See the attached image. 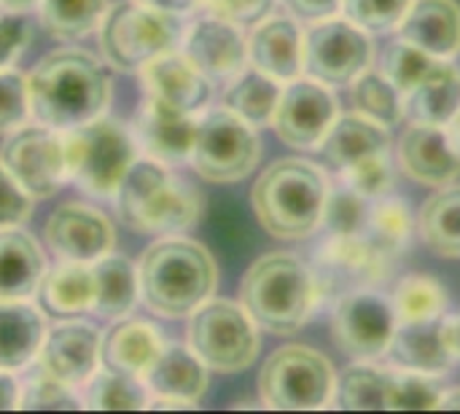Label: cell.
<instances>
[{
	"label": "cell",
	"instance_id": "29",
	"mask_svg": "<svg viewBox=\"0 0 460 414\" xmlns=\"http://www.w3.org/2000/svg\"><path fill=\"white\" fill-rule=\"evenodd\" d=\"M164 342L159 331L146 321H119L100 342V364L113 372L143 377Z\"/></svg>",
	"mask_w": 460,
	"mask_h": 414
},
{
	"label": "cell",
	"instance_id": "14",
	"mask_svg": "<svg viewBox=\"0 0 460 414\" xmlns=\"http://www.w3.org/2000/svg\"><path fill=\"white\" fill-rule=\"evenodd\" d=\"M391 256H385L364 232L358 234H332L313 264V275L318 283V296L340 299L345 294L369 288L380 283L391 269Z\"/></svg>",
	"mask_w": 460,
	"mask_h": 414
},
{
	"label": "cell",
	"instance_id": "20",
	"mask_svg": "<svg viewBox=\"0 0 460 414\" xmlns=\"http://www.w3.org/2000/svg\"><path fill=\"white\" fill-rule=\"evenodd\" d=\"M399 167L423 186L442 189L460 175V151L447 127L410 124L399 140Z\"/></svg>",
	"mask_w": 460,
	"mask_h": 414
},
{
	"label": "cell",
	"instance_id": "39",
	"mask_svg": "<svg viewBox=\"0 0 460 414\" xmlns=\"http://www.w3.org/2000/svg\"><path fill=\"white\" fill-rule=\"evenodd\" d=\"M84 404L92 412H140L148 407V388L124 372H94L86 383Z\"/></svg>",
	"mask_w": 460,
	"mask_h": 414
},
{
	"label": "cell",
	"instance_id": "53",
	"mask_svg": "<svg viewBox=\"0 0 460 414\" xmlns=\"http://www.w3.org/2000/svg\"><path fill=\"white\" fill-rule=\"evenodd\" d=\"M19 391H22V385L16 383V377L11 372L0 369V412L19 410Z\"/></svg>",
	"mask_w": 460,
	"mask_h": 414
},
{
	"label": "cell",
	"instance_id": "10",
	"mask_svg": "<svg viewBox=\"0 0 460 414\" xmlns=\"http://www.w3.org/2000/svg\"><path fill=\"white\" fill-rule=\"evenodd\" d=\"M261 156L256 127L232 113L229 108L208 110L197 119L191 167L213 183H234L253 172Z\"/></svg>",
	"mask_w": 460,
	"mask_h": 414
},
{
	"label": "cell",
	"instance_id": "12",
	"mask_svg": "<svg viewBox=\"0 0 460 414\" xmlns=\"http://www.w3.org/2000/svg\"><path fill=\"white\" fill-rule=\"evenodd\" d=\"M0 164L32 199H49L70 181L62 135L38 121L22 124L5 135Z\"/></svg>",
	"mask_w": 460,
	"mask_h": 414
},
{
	"label": "cell",
	"instance_id": "37",
	"mask_svg": "<svg viewBox=\"0 0 460 414\" xmlns=\"http://www.w3.org/2000/svg\"><path fill=\"white\" fill-rule=\"evenodd\" d=\"M388 385L391 372L361 361L337 380L334 401L345 412H388Z\"/></svg>",
	"mask_w": 460,
	"mask_h": 414
},
{
	"label": "cell",
	"instance_id": "21",
	"mask_svg": "<svg viewBox=\"0 0 460 414\" xmlns=\"http://www.w3.org/2000/svg\"><path fill=\"white\" fill-rule=\"evenodd\" d=\"M146 94L183 113H197L210 102L213 81L191 65L183 51H167L143 67Z\"/></svg>",
	"mask_w": 460,
	"mask_h": 414
},
{
	"label": "cell",
	"instance_id": "7",
	"mask_svg": "<svg viewBox=\"0 0 460 414\" xmlns=\"http://www.w3.org/2000/svg\"><path fill=\"white\" fill-rule=\"evenodd\" d=\"M67 175L94 197H113L124 172L137 159L132 132L113 119H92L62 135Z\"/></svg>",
	"mask_w": 460,
	"mask_h": 414
},
{
	"label": "cell",
	"instance_id": "5",
	"mask_svg": "<svg viewBox=\"0 0 460 414\" xmlns=\"http://www.w3.org/2000/svg\"><path fill=\"white\" fill-rule=\"evenodd\" d=\"M113 197L121 221L143 234L183 232L202 216L199 191L148 156L132 162Z\"/></svg>",
	"mask_w": 460,
	"mask_h": 414
},
{
	"label": "cell",
	"instance_id": "31",
	"mask_svg": "<svg viewBox=\"0 0 460 414\" xmlns=\"http://www.w3.org/2000/svg\"><path fill=\"white\" fill-rule=\"evenodd\" d=\"M94 304L92 310L102 318H124L132 313L140 296L137 267L124 256H102L92 264Z\"/></svg>",
	"mask_w": 460,
	"mask_h": 414
},
{
	"label": "cell",
	"instance_id": "18",
	"mask_svg": "<svg viewBox=\"0 0 460 414\" xmlns=\"http://www.w3.org/2000/svg\"><path fill=\"white\" fill-rule=\"evenodd\" d=\"M194 132H197L194 113H183L148 94L132 127L137 151H143L148 159L162 164L189 162L194 148Z\"/></svg>",
	"mask_w": 460,
	"mask_h": 414
},
{
	"label": "cell",
	"instance_id": "15",
	"mask_svg": "<svg viewBox=\"0 0 460 414\" xmlns=\"http://www.w3.org/2000/svg\"><path fill=\"white\" fill-rule=\"evenodd\" d=\"M337 116H340V102L332 86L310 75H299L283 86L272 116V127L286 145L310 151L321 145Z\"/></svg>",
	"mask_w": 460,
	"mask_h": 414
},
{
	"label": "cell",
	"instance_id": "26",
	"mask_svg": "<svg viewBox=\"0 0 460 414\" xmlns=\"http://www.w3.org/2000/svg\"><path fill=\"white\" fill-rule=\"evenodd\" d=\"M46 272L38 240L16 226L0 229V299H30Z\"/></svg>",
	"mask_w": 460,
	"mask_h": 414
},
{
	"label": "cell",
	"instance_id": "46",
	"mask_svg": "<svg viewBox=\"0 0 460 414\" xmlns=\"http://www.w3.org/2000/svg\"><path fill=\"white\" fill-rule=\"evenodd\" d=\"M342 181L350 183L356 191H361L367 199H380L385 194H391L394 189V162H391V151L367 156L356 164H350L348 170H342Z\"/></svg>",
	"mask_w": 460,
	"mask_h": 414
},
{
	"label": "cell",
	"instance_id": "41",
	"mask_svg": "<svg viewBox=\"0 0 460 414\" xmlns=\"http://www.w3.org/2000/svg\"><path fill=\"white\" fill-rule=\"evenodd\" d=\"M445 388L437 383V374L399 369L391 372L388 385V412H434L439 410Z\"/></svg>",
	"mask_w": 460,
	"mask_h": 414
},
{
	"label": "cell",
	"instance_id": "34",
	"mask_svg": "<svg viewBox=\"0 0 460 414\" xmlns=\"http://www.w3.org/2000/svg\"><path fill=\"white\" fill-rule=\"evenodd\" d=\"M280 92H283L280 81H275L272 75L256 67H245L226 86L224 108H229L232 113H237L253 127H264V124H272Z\"/></svg>",
	"mask_w": 460,
	"mask_h": 414
},
{
	"label": "cell",
	"instance_id": "16",
	"mask_svg": "<svg viewBox=\"0 0 460 414\" xmlns=\"http://www.w3.org/2000/svg\"><path fill=\"white\" fill-rule=\"evenodd\" d=\"M113 224L89 205H62L46 221V242L65 261L94 264L113 251Z\"/></svg>",
	"mask_w": 460,
	"mask_h": 414
},
{
	"label": "cell",
	"instance_id": "1",
	"mask_svg": "<svg viewBox=\"0 0 460 414\" xmlns=\"http://www.w3.org/2000/svg\"><path fill=\"white\" fill-rule=\"evenodd\" d=\"M27 97L38 124L65 132L102 116L111 102V75L89 51L59 48L32 67Z\"/></svg>",
	"mask_w": 460,
	"mask_h": 414
},
{
	"label": "cell",
	"instance_id": "9",
	"mask_svg": "<svg viewBox=\"0 0 460 414\" xmlns=\"http://www.w3.org/2000/svg\"><path fill=\"white\" fill-rule=\"evenodd\" d=\"M191 353L218 374H237L259 356V331L248 310L229 299H208L191 313L186 331Z\"/></svg>",
	"mask_w": 460,
	"mask_h": 414
},
{
	"label": "cell",
	"instance_id": "23",
	"mask_svg": "<svg viewBox=\"0 0 460 414\" xmlns=\"http://www.w3.org/2000/svg\"><path fill=\"white\" fill-rule=\"evenodd\" d=\"M396 30L431 57L453 59L460 51V5L456 0H412Z\"/></svg>",
	"mask_w": 460,
	"mask_h": 414
},
{
	"label": "cell",
	"instance_id": "25",
	"mask_svg": "<svg viewBox=\"0 0 460 414\" xmlns=\"http://www.w3.org/2000/svg\"><path fill=\"white\" fill-rule=\"evenodd\" d=\"M143 377L151 396L178 399L194 407L208 391V366L191 353L189 345H164Z\"/></svg>",
	"mask_w": 460,
	"mask_h": 414
},
{
	"label": "cell",
	"instance_id": "52",
	"mask_svg": "<svg viewBox=\"0 0 460 414\" xmlns=\"http://www.w3.org/2000/svg\"><path fill=\"white\" fill-rule=\"evenodd\" d=\"M439 339L453 361H460V315L439 318Z\"/></svg>",
	"mask_w": 460,
	"mask_h": 414
},
{
	"label": "cell",
	"instance_id": "48",
	"mask_svg": "<svg viewBox=\"0 0 460 414\" xmlns=\"http://www.w3.org/2000/svg\"><path fill=\"white\" fill-rule=\"evenodd\" d=\"M32 213V197L0 164V229L19 226Z\"/></svg>",
	"mask_w": 460,
	"mask_h": 414
},
{
	"label": "cell",
	"instance_id": "49",
	"mask_svg": "<svg viewBox=\"0 0 460 414\" xmlns=\"http://www.w3.org/2000/svg\"><path fill=\"white\" fill-rule=\"evenodd\" d=\"M213 16H221L237 27H253L270 16L275 0H202Z\"/></svg>",
	"mask_w": 460,
	"mask_h": 414
},
{
	"label": "cell",
	"instance_id": "11",
	"mask_svg": "<svg viewBox=\"0 0 460 414\" xmlns=\"http://www.w3.org/2000/svg\"><path fill=\"white\" fill-rule=\"evenodd\" d=\"M302 51L305 73L326 86L350 84L375 57L369 32L337 13L313 22L307 32H302Z\"/></svg>",
	"mask_w": 460,
	"mask_h": 414
},
{
	"label": "cell",
	"instance_id": "6",
	"mask_svg": "<svg viewBox=\"0 0 460 414\" xmlns=\"http://www.w3.org/2000/svg\"><path fill=\"white\" fill-rule=\"evenodd\" d=\"M97 30L102 57L116 70H143L151 59L175 51L186 35L181 13H167L137 0L108 8Z\"/></svg>",
	"mask_w": 460,
	"mask_h": 414
},
{
	"label": "cell",
	"instance_id": "54",
	"mask_svg": "<svg viewBox=\"0 0 460 414\" xmlns=\"http://www.w3.org/2000/svg\"><path fill=\"white\" fill-rule=\"evenodd\" d=\"M143 5H151V8H159V11H167V13H189L194 11L202 0H137Z\"/></svg>",
	"mask_w": 460,
	"mask_h": 414
},
{
	"label": "cell",
	"instance_id": "13",
	"mask_svg": "<svg viewBox=\"0 0 460 414\" xmlns=\"http://www.w3.org/2000/svg\"><path fill=\"white\" fill-rule=\"evenodd\" d=\"M396 313L388 296L361 288L334 302L332 337L337 348L356 361H377L388 353L396 334Z\"/></svg>",
	"mask_w": 460,
	"mask_h": 414
},
{
	"label": "cell",
	"instance_id": "33",
	"mask_svg": "<svg viewBox=\"0 0 460 414\" xmlns=\"http://www.w3.org/2000/svg\"><path fill=\"white\" fill-rule=\"evenodd\" d=\"M420 240L445 259H460V186H442L418 216Z\"/></svg>",
	"mask_w": 460,
	"mask_h": 414
},
{
	"label": "cell",
	"instance_id": "4",
	"mask_svg": "<svg viewBox=\"0 0 460 414\" xmlns=\"http://www.w3.org/2000/svg\"><path fill=\"white\" fill-rule=\"evenodd\" d=\"M329 183L307 159H280L253 183L251 202L259 224L278 240H305L323 221Z\"/></svg>",
	"mask_w": 460,
	"mask_h": 414
},
{
	"label": "cell",
	"instance_id": "36",
	"mask_svg": "<svg viewBox=\"0 0 460 414\" xmlns=\"http://www.w3.org/2000/svg\"><path fill=\"white\" fill-rule=\"evenodd\" d=\"M391 304L399 323H431L447 313V291L437 277L412 272L399 280Z\"/></svg>",
	"mask_w": 460,
	"mask_h": 414
},
{
	"label": "cell",
	"instance_id": "8",
	"mask_svg": "<svg viewBox=\"0 0 460 414\" xmlns=\"http://www.w3.org/2000/svg\"><path fill=\"white\" fill-rule=\"evenodd\" d=\"M337 374L332 361L307 348L288 345L275 350L259 372V396L275 412H313L334 404Z\"/></svg>",
	"mask_w": 460,
	"mask_h": 414
},
{
	"label": "cell",
	"instance_id": "47",
	"mask_svg": "<svg viewBox=\"0 0 460 414\" xmlns=\"http://www.w3.org/2000/svg\"><path fill=\"white\" fill-rule=\"evenodd\" d=\"M30 116L27 78L16 70H0V135L13 132Z\"/></svg>",
	"mask_w": 460,
	"mask_h": 414
},
{
	"label": "cell",
	"instance_id": "50",
	"mask_svg": "<svg viewBox=\"0 0 460 414\" xmlns=\"http://www.w3.org/2000/svg\"><path fill=\"white\" fill-rule=\"evenodd\" d=\"M30 40V27L19 13H0V70H8Z\"/></svg>",
	"mask_w": 460,
	"mask_h": 414
},
{
	"label": "cell",
	"instance_id": "19",
	"mask_svg": "<svg viewBox=\"0 0 460 414\" xmlns=\"http://www.w3.org/2000/svg\"><path fill=\"white\" fill-rule=\"evenodd\" d=\"M100 331L89 323L73 321L46 329L38 350V366L70 388L86 385L100 364Z\"/></svg>",
	"mask_w": 460,
	"mask_h": 414
},
{
	"label": "cell",
	"instance_id": "42",
	"mask_svg": "<svg viewBox=\"0 0 460 414\" xmlns=\"http://www.w3.org/2000/svg\"><path fill=\"white\" fill-rule=\"evenodd\" d=\"M372 199H367L361 191H356L350 183L329 186L326 205H323V226L329 234H358L367 226Z\"/></svg>",
	"mask_w": 460,
	"mask_h": 414
},
{
	"label": "cell",
	"instance_id": "30",
	"mask_svg": "<svg viewBox=\"0 0 460 414\" xmlns=\"http://www.w3.org/2000/svg\"><path fill=\"white\" fill-rule=\"evenodd\" d=\"M399 369L426 372V374H445L453 364L442 339H439V321L431 323H399L385 353Z\"/></svg>",
	"mask_w": 460,
	"mask_h": 414
},
{
	"label": "cell",
	"instance_id": "56",
	"mask_svg": "<svg viewBox=\"0 0 460 414\" xmlns=\"http://www.w3.org/2000/svg\"><path fill=\"white\" fill-rule=\"evenodd\" d=\"M439 410H453V412H460V388H450V391H445V393H442Z\"/></svg>",
	"mask_w": 460,
	"mask_h": 414
},
{
	"label": "cell",
	"instance_id": "51",
	"mask_svg": "<svg viewBox=\"0 0 460 414\" xmlns=\"http://www.w3.org/2000/svg\"><path fill=\"white\" fill-rule=\"evenodd\" d=\"M291 16L305 19V22H318L326 16H334L342 5V0H280Z\"/></svg>",
	"mask_w": 460,
	"mask_h": 414
},
{
	"label": "cell",
	"instance_id": "43",
	"mask_svg": "<svg viewBox=\"0 0 460 414\" xmlns=\"http://www.w3.org/2000/svg\"><path fill=\"white\" fill-rule=\"evenodd\" d=\"M437 62V57H431L429 51H423L420 46L404 40V38H396L385 51H383V65L380 70L385 73V78L402 92L407 94L423 75L426 70Z\"/></svg>",
	"mask_w": 460,
	"mask_h": 414
},
{
	"label": "cell",
	"instance_id": "38",
	"mask_svg": "<svg viewBox=\"0 0 460 414\" xmlns=\"http://www.w3.org/2000/svg\"><path fill=\"white\" fill-rule=\"evenodd\" d=\"M350 100H353L356 113L388 129L404 119V94L385 78L383 70L367 67L361 75H356L350 81Z\"/></svg>",
	"mask_w": 460,
	"mask_h": 414
},
{
	"label": "cell",
	"instance_id": "35",
	"mask_svg": "<svg viewBox=\"0 0 460 414\" xmlns=\"http://www.w3.org/2000/svg\"><path fill=\"white\" fill-rule=\"evenodd\" d=\"M418 229V216L412 213V207L399 199V197H380L372 199L369 207V218L364 226V234L391 259L402 256L407 251V245L412 242V234Z\"/></svg>",
	"mask_w": 460,
	"mask_h": 414
},
{
	"label": "cell",
	"instance_id": "24",
	"mask_svg": "<svg viewBox=\"0 0 460 414\" xmlns=\"http://www.w3.org/2000/svg\"><path fill=\"white\" fill-rule=\"evenodd\" d=\"M460 108V70L450 59H437L426 75L404 94V116L412 124L447 127Z\"/></svg>",
	"mask_w": 460,
	"mask_h": 414
},
{
	"label": "cell",
	"instance_id": "45",
	"mask_svg": "<svg viewBox=\"0 0 460 414\" xmlns=\"http://www.w3.org/2000/svg\"><path fill=\"white\" fill-rule=\"evenodd\" d=\"M410 3L412 0H342L340 11L345 13V19H350L369 35H383L402 24Z\"/></svg>",
	"mask_w": 460,
	"mask_h": 414
},
{
	"label": "cell",
	"instance_id": "27",
	"mask_svg": "<svg viewBox=\"0 0 460 414\" xmlns=\"http://www.w3.org/2000/svg\"><path fill=\"white\" fill-rule=\"evenodd\" d=\"M46 337L43 313L27 299H0V369L13 372L38 358Z\"/></svg>",
	"mask_w": 460,
	"mask_h": 414
},
{
	"label": "cell",
	"instance_id": "32",
	"mask_svg": "<svg viewBox=\"0 0 460 414\" xmlns=\"http://www.w3.org/2000/svg\"><path fill=\"white\" fill-rule=\"evenodd\" d=\"M40 302L57 315H78L94 304V277L92 267L81 261H65L43 272L38 286Z\"/></svg>",
	"mask_w": 460,
	"mask_h": 414
},
{
	"label": "cell",
	"instance_id": "22",
	"mask_svg": "<svg viewBox=\"0 0 460 414\" xmlns=\"http://www.w3.org/2000/svg\"><path fill=\"white\" fill-rule=\"evenodd\" d=\"M248 62L280 84L299 78L305 73L299 24L288 16H267L253 24L248 38Z\"/></svg>",
	"mask_w": 460,
	"mask_h": 414
},
{
	"label": "cell",
	"instance_id": "57",
	"mask_svg": "<svg viewBox=\"0 0 460 414\" xmlns=\"http://www.w3.org/2000/svg\"><path fill=\"white\" fill-rule=\"evenodd\" d=\"M447 132H450V137H453V143L458 145V151H460V108H458V113L453 116V121L447 124Z\"/></svg>",
	"mask_w": 460,
	"mask_h": 414
},
{
	"label": "cell",
	"instance_id": "55",
	"mask_svg": "<svg viewBox=\"0 0 460 414\" xmlns=\"http://www.w3.org/2000/svg\"><path fill=\"white\" fill-rule=\"evenodd\" d=\"M40 0H0V8L8 11V13H22V11H30L35 8Z\"/></svg>",
	"mask_w": 460,
	"mask_h": 414
},
{
	"label": "cell",
	"instance_id": "3",
	"mask_svg": "<svg viewBox=\"0 0 460 414\" xmlns=\"http://www.w3.org/2000/svg\"><path fill=\"white\" fill-rule=\"evenodd\" d=\"M313 267L294 253H267L256 259L240 286V304L270 334L299 331L318 307Z\"/></svg>",
	"mask_w": 460,
	"mask_h": 414
},
{
	"label": "cell",
	"instance_id": "44",
	"mask_svg": "<svg viewBox=\"0 0 460 414\" xmlns=\"http://www.w3.org/2000/svg\"><path fill=\"white\" fill-rule=\"evenodd\" d=\"M19 410L27 412H75L81 410V401L73 396L70 385L54 380L43 369L32 374L22 391H19Z\"/></svg>",
	"mask_w": 460,
	"mask_h": 414
},
{
	"label": "cell",
	"instance_id": "28",
	"mask_svg": "<svg viewBox=\"0 0 460 414\" xmlns=\"http://www.w3.org/2000/svg\"><path fill=\"white\" fill-rule=\"evenodd\" d=\"M321 151L326 162L342 172L367 156L391 151V135H388V127L361 113H345V116H337V121L321 140Z\"/></svg>",
	"mask_w": 460,
	"mask_h": 414
},
{
	"label": "cell",
	"instance_id": "40",
	"mask_svg": "<svg viewBox=\"0 0 460 414\" xmlns=\"http://www.w3.org/2000/svg\"><path fill=\"white\" fill-rule=\"evenodd\" d=\"M105 11H108V0H40L38 3L40 24L62 40H75L94 32Z\"/></svg>",
	"mask_w": 460,
	"mask_h": 414
},
{
	"label": "cell",
	"instance_id": "2",
	"mask_svg": "<svg viewBox=\"0 0 460 414\" xmlns=\"http://www.w3.org/2000/svg\"><path fill=\"white\" fill-rule=\"evenodd\" d=\"M218 269L208 248L194 240L167 237L154 242L137 264L140 296L162 318H186L216 291Z\"/></svg>",
	"mask_w": 460,
	"mask_h": 414
},
{
	"label": "cell",
	"instance_id": "17",
	"mask_svg": "<svg viewBox=\"0 0 460 414\" xmlns=\"http://www.w3.org/2000/svg\"><path fill=\"white\" fill-rule=\"evenodd\" d=\"M181 46L191 65L210 81H229L248 65V40L240 27L213 13L194 22Z\"/></svg>",
	"mask_w": 460,
	"mask_h": 414
}]
</instances>
